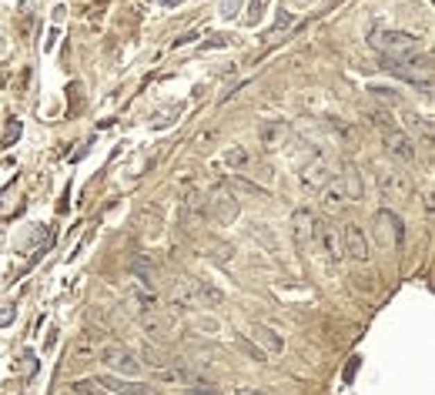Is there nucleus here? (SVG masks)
<instances>
[{"label":"nucleus","instance_id":"29","mask_svg":"<svg viewBox=\"0 0 435 395\" xmlns=\"http://www.w3.org/2000/svg\"><path fill=\"white\" fill-rule=\"evenodd\" d=\"M14 319V305H7V308H0V325H7V321Z\"/></svg>","mask_w":435,"mask_h":395},{"label":"nucleus","instance_id":"13","mask_svg":"<svg viewBox=\"0 0 435 395\" xmlns=\"http://www.w3.org/2000/svg\"><path fill=\"white\" fill-rule=\"evenodd\" d=\"M328 178H332V171H328V161H325L322 154H315V161H308V165L302 168V185L305 188H322Z\"/></svg>","mask_w":435,"mask_h":395},{"label":"nucleus","instance_id":"28","mask_svg":"<svg viewBox=\"0 0 435 395\" xmlns=\"http://www.w3.org/2000/svg\"><path fill=\"white\" fill-rule=\"evenodd\" d=\"M225 17H234L238 14V0H225V10H221Z\"/></svg>","mask_w":435,"mask_h":395},{"label":"nucleus","instance_id":"1","mask_svg":"<svg viewBox=\"0 0 435 395\" xmlns=\"http://www.w3.org/2000/svg\"><path fill=\"white\" fill-rule=\"evenodd\" d=\"M368 40L382 57H412L422 51V37L412 31H375Z\"/></svg>","mask_w":435,"mask_h":395},{"label":"nucleus","instance_id":"24","mask_svg":"<svg viewBox=\"0 0 435 395\" xmlns=\"http://www.w3.org/2000/svg\"><path fill=\"white\" fill-rule=\"evenodd\" d=\"M178 114H181V108H164V111H157V117H154L151 124H154V128H168Z\"/></svg>","mask_w":435,"mask_h":395},{"label":"nucleus","instance_id":"17","mask_svg":"<svg viewBox=\"0 0 435 395\" xmlns=\"http://www.w3.org/2000/svg\"><path fill=\"white\" fill-rule=\"evenodd\" d=\"M191 295H194V301H201V305H208V308L225 305V292L214 288L211 282H191Z\"/></svg>","mask_w":435,"mask_h":395},{"label":"nucleus","instance_id":"11","mask_svg":"<svg viewBox=\"0 0 435 395\" xmlns=\"http://www.w3.org/2000/svg\"><path fill=\"white\" fill-rule=\"evenodd\" d=\"M141 325H144V332H148V339H151L154 345H161V342H168L171 335H174V325H171V319L157 315V312L141 315Z\"/></svg>","mask_w":435,"mask_h":395},{"label":"nucleus","instance_id":"19","mask_svg":"<svg viewBox=\"0 0 435 395\" xmlns=\"http://www.w3.org/2000/svg\"><path fill=\"white\" fill-rule=\"evenodd\" d=\"M251 339L262 342L271 355H278V352L284 348V342L275 335V328H268V325H262V321H255V325H251Z\"/></svg>","mask_w":435,"mask_h":395},{"label":"nucleus","instance_id":"10","mask_svg":"<svg viewBox=\"0 0 435 395\" xmlns=\"http://www.w3.org/2000/svg\"><path fill=\"white\" fill-rule=\"evenodd\" d=\"M181 215H185V225L194 231V228L205 221V194H201V191H194V188H188L185 201H181Z\"/></svg>","mask_w":435,"mask_h":395},{"label":"nucleus","instance_id":"9","mask_svg":"<svg viewBox=\"0 0 435 395\" xmlns=\"http://www.w3.org/2000/svg\"><path fill=\"white\" fill-rule=\"evenodd\" d=\"M211 218L218 221V225H231L234 218H238V198L234 194H225V191H218V194H211Z\"/></svg>","mask_w":435,"mask_h":395},{"label":"nucleus","instance_id":"16","mask_svg":"<svg viewBox=\"0 0 435 395\" xmlns=\"http://www.w3.org/2000/svg\"><path fill=\"white\" fill-rule=\"evenodd\" d=\"M258 137H262V144H265L268 151L282 148L284 137H288V124H284V121H268V124L258 128Z\"/></svg>","mask_w":435,"mask_h":395},{"label":"nucleus","instance_id":"2","mask_svg":"<svg viewBox=\"0 0 435 395\" xmlns=\"http://www.w3.org/2000/svg\"><path fill=\"white\" fill-rule=\"evenodd\" d=\"M141 355H144V362H141V365H148V369H151L157 378H164V382H178V385H185V382H188L191 372L174 355H168L161 345L148 342V345L141 348Z\"/></svg>","mask_w":435,"mask_h":395},{"label":"nucleus","instance_id":"14","mask_svg":"<svg viewBox=\"0 0 435 395\" xmlns=\"http://www.w3.org/2000/svg\"><path fill=\"white\" fill-rule=\"evenodd\" d=\"M375 225H379L382 242L402 245V238H405V228H402V218H398V215H392V211H382L379 218H375Z\"/></svg>","mask_w":435,"mask_h":395},{"label":"nucleus","instance_id":"6","mask_svg":"<svg viewBox=\"0 0 435 395\" xmlns=\"http://www.w3.org/2000/svg\"><path fill=\"white\" fill-rule=\"evenodd\" d=\"M291 235H295V245L302 248L305 255L315 248V215L308 208H298L291 215Z\"/></svg>","mask_w":435,"mask_h":395},{"label":"nucleus","instance_id":"12","mask_svg":"<svg viewBox=\"0 0 435 395\" xmlns=\"http://www.w3.org/2000/svg\"><path fill=\"white\" fill-rule=\"evenodd\" d=\"M385 151L402 158V161H416V144L398 131V128H389V131H385Z\"/></svg>","mask_w":435,"mask_h":395},{"label":"nucleus","instance_id":"23","mask_svg":"<svg viewBox=\"0 0 435 395\" xmlns=\"http://www.w3.org/2000/svg\"><path fill=\"white\" fill-rule=\"evenodd\" d=\"M268 3H271V0H251V3H248V24H258V20L265 17L268 14Z\"/></svg>","mask_w":435,"mask_h":395},{"label":"nucleus","instance_id":"18","mask_svg":"<svg viewBox=\"0 0 435 395\" xmlns=\"http://www.w3.org/2000/svg\"><path fill=\"white\" fill-rule=\"evenodd\" d=\"M128 301H131L134 312H141V315L157 312V299H154L151 288H128Z\"/></svg>","mask_w":435,"mask_h":395},{"label":"nucleus","instance_id":"22","mask_svg":"<svg viewBox=\"0 0 435 395\" xmlns=\"http://www.w3.org/2000/svg\"><path fill=\"white\" fill-rule=\"evenodd\" d=\"M225 165H228L231 171L245 168V165H248V151H245V148H231V151L225 154Z\"/></svg>","mask_w":435,"mask_h":395},{"label":"nucleus","instance_id":"15","mask_svg":"<svg viewBox=\"0 0 435 395\" xmlns=\"http://www.w3.org/2000/svg\"><path fill=\"white\" fill-rule=\"evenodd\" d=\"M345 201H348V194H345V185H341V178H328L322 185V208L332 215V211H339V208H345Z\"/></svg>","mask_w":435,"mask_h":395},{"label":"nucleus","instance_id":"21","mask_svg":"<svg viewBox=\"0 0 435 395\" xmlns=\"http://www.w3.org/2000/svg\"><path fill=\"white\" fill-rule=\"evenodd\" d=\"M185 385H188L191 392H198V395H221L214 382H208V378H201V376H194V372L188 376V382H185Z\"/></svg>","mask_w":435,"mask_h":395},{"label":"nucleus","instance_id":"26","mask_svg":"<svg viewBox=\"0 0 435 395\" xmlns=\"http://www.w3.org/2000/svg\"><path fill=\"white\" fill-rule=\"evenodd\" d=\"M234 395H275V392H268V389H262V385H238Z\"/></svg>","mask_w":435,"mask_h":395},{"label":"nucleus","instance_id":"5","mask_svg":"<svg viewBox=\"0 0 435 395\" xmlns=\"http://www.w3.org/2000/svg\"><path fill=\"white\" fill-rule=\"evenodd\" d=\"M315 248L322 251L328 264H339L345 258L341 251V235H339V225H332L328 218H315Z\"/></svg>","mask_w":435,"mask_h":395},{"label":"nucleus","instance_id":"8","mask_svg":"<svg viewBox=\"0 0 435 395\" xmlns=\"http://www.w3.org/2000/svg\"><path fill=\"white\" fill-rule=\"evenodd\" d=\"M94 385H101V389H108V392H114V395H157L154 385H144V382H124V376H104V378H97Z\"/></svg>","mask_w":435,"mask_h":395},{"label":"nucleus","instance_id":"3","mask_svg":"<svg viewBox=\"0 0 435 395\" xmlns=\"http://www.w3.org/2000/svg\"><path fill=\"white\" fill-rule=\"evenodd\" d=\"M375 185H379V194L389 201V205H409V201H412V178H409L405 171L379 168Z\"/></svg>","mask_w":435,"mask_h":395},{"label":"nucleus","instance_id":"25","mask_svg":"<svg viewBox=\"0 0 435 395\" xmlns=\"http://www.w3.org/2000/svg\"><path fill=\"white\" fill-rule=\"evenodd\" d=\"M231 40H234V37H228V34H214L211 40H205V44H201V51H218V47H228Z\"/></svg>","mask_w":435,"mask_h":395},{"label":"nucleus","instance_id":"4","mask_svg":"<svg viewBox=\"0 0 435 395\" xmlns=\"http://www.w3.org/2000/svg\"><path fill=\"white\" fill-rule=\"evenodd\" d=\"M101 362L111 369V372H117V376H137L141 372V358L134 355L128 345H121V342H108V345H101Z\"/></svg>","mask_w":435,"mask_h":395},{"label":"nucleus","instance_id":"27","mask_svg":"<svg viewBox=\"0 0 435 395\" xmlns=\"http://www.w3.org/2000/svg\"><path fill=\"white\" fill-rule=\"evenodd\" d=\"M231 185H234V188H241V191H251V194H258V198H265V188H258V185H248V181H241V178H234Z\"/></svg>","mask_w":435,"mask_h":395},{"label":"nucleus","instance_id":"20","mask_svg":"<svg viewBox=\"0 0 435 395\" xmlns=\"http://www.w3.org/2000/svg\"><path fill=\"white\" fill-rule=\"evenodd\" d=\"M131 271H134V278L144 285V288H151V285L157 282V268H154L148 258H134V262H131Z\"/></svg>","mask_w":435,"mask_h":395},{"label":"nucleus","instance_id":"7","mask_svg":"<svg viewBox=\"0 0 435 395\" xmlns=\"http://www.w3.org/2000/svg\"><path fill=\"white\" fill-rule=\"evenodd\" d=\"M341 251H345L352 262H368V242H365V231H361L359 225L341 228Z\"/></svg>","mask_w":435,"mask_h":395}]
</instances>
